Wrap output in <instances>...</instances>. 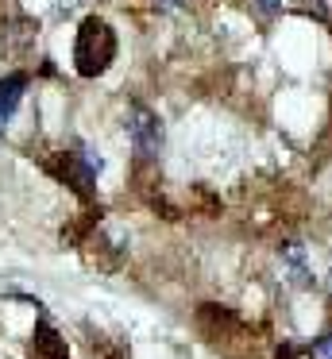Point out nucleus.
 <instances>
[{"instance_id":"7ed1b4c3","label":"nucleus","mask_w":332,"mask_h":359,"mask_svg":"<svg viewBox=\"0 0 332 359\" xmlns=\"http://www.w3.org/2000/svg\"><path fill=\"white\" fill-rule=\"evenodd\" d=\"M23 89H27V74H8V78H0V132L8 128L12 112L20 109Z\"/></svg>"},{"instance_id":"423d86ee","label":"nucleus","mask_w":332,"mask_h":359,"mask_svg":"<svg viewBox=\"0 0 332 359\" xmlns=\"http://www.w3.org/2000/svg\"><path fill=\"white\" fill-rule=\"evenodd\" d=\"M309 359H332V332L328 336H321V340L309 348Z\"/></svg>"},{"instance_id":"f257e3e1","label":"nucleus","mask_w":332,"mask_h":359,"mask_svg":"<svg viewBox=\"0 0 332 359\" xmlns=\"http://www.w3.org/2000/svg\"><path fill=\"white\" fill-rule=\"evenodd\" d=\"M116 58V32L105 24L100 16H89L77 27V43H74V62L81 78H97L112 66Z\"/></svg>"},{"instance_id":"39448f33","label":"nucleus","mask_w":332,"mask_h":359,"mask_svg":"<svg viewBox=\"0 0 332 359\" xmlns=\"http://www.w3.org/2000/svg\"><path fill=\"white\" fill-rule=\"evenodd\" d=\"M35 351L43 359H66V344L58 340V332H54L51 325H39L35 328Z\"/></svg>"},{"instance_id":"f03ea898","label":"nucleus","mask_w":332,"mask_h":359,"mask_svg":"<svg viewBox=\"0 0 332 359\" xmlns=\"http://www.w3.org/2000/svg\"><path fill=\"white\" fill-rule=\"evenodd\" d=\"M128 140L139 158H154L162 151V120L147 104H131L128 109Z\"/></svg>"},{"instance_id":"0eeeda50","label":"nucleus","mask_w":332,"mask_h":359,"mask_svg":"<svg viewBox=\"0 0 332 359\" xmlns=\"http://www.w3.org/2000/svg\"><path fill=\"white\" fill-rule=\"evenodd\" d=\"M255 8H259L263 16H278V12H282V0H255Z\"/></svg>"},{"instance_id":"6e6552de","label":"nucleus","mask_w":332,"mask_h":359,"mask_svg":"<svg viewBox=\"0 0 332 359\" xmlns=\"http://www.w3.org/2000/svg\"><path fill=\"white\" fill-rule=\"evenodd\" d=\"M274 359H298V348H293V344H282V348H278V355Z\"/></svg>"},{"instance_id":"20e7f679","label":"nucleus","mask_w":332,"mask_h":359,"mask_svg":"<svg viewBox=\"0 0 332 359\" xmlns=\"http://www.w3.org/2000/svg\"><path fill=\"white\" fill-rule=\"evenodd\" d=\"M282 266H286L293 286H309V282H313V271H309V263H305V248H301V243H286L282 248Z\"/></svg>"}]
</instances>
